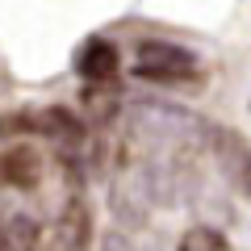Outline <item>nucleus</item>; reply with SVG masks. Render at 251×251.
I'll return each mask as SVG.
<instances>
[{
    "instance_id": "nucleus-1",
    "label": "nucleus",
    "mask_w": 251,
    "mask_h": 251,
    "mask_svg": "<svg viewBox=\"0 0 251 251\" xmlns=\"http://www.w3.org/2000/svg\"><path fill=\"white\" fill-rule=\"evenodd\" d=\"M134 75L147 80V84H184V80H197V54L184 50V46H176V42L151 38V42L138 46Z\"/></svg>"
},
{
    "instance_id": "nucleus-9",
    "label": "nucleus",
    "mask_w": 251,
    "mask_h": 251,
    "mask_svg": "<svg viewBox=\"0 0 251 251\" xmlns=\"http://www.w3.org/2000/svg\"><path fill=\"white\" fill-rule=\"evenodd\" d=\"M25 130H38V113H25V109L0 113V138H17V134H25Z\"/></svg>"
},
{
    "instance_id": "nucleus-7",
    "label": "nucleus",
    "mask_w": 251,
    "mask_h": 251,
    "mask_svg": "<svg viewBox=\"0 0 251 251\" xmlns=\"http://www.w3.org/2000/svg\"><path fill=\"white\" fill-rule=\"evenodd\" d=\"M113 109H117V88H109V84H88L84 88V113H88L92 126H109Z\"/></svg>"
},
{
    "instance_id": "nucleus-5",
    "label": "nucleus",
    "mask_w": 251,
    "mask_h": 251,
    "mask_svg": "<svg viewBox=\"0 0 251 251\" xmlns=\"http://www.w3.org/2000/svg\"><path fill=\"white\" fill-rule=\"evenodd\" d=\"M42 180V155L34 147H9L0 155V188H38Z\"/></svg>"
},
{
    "instance_id": "nucleus-6",
    "label": "nucleus",
    "mask_w": 251,
    "mask_h": 251,
    "mask_svg": "<svg viewBox=\"0 0 251 251\" xmlns=\"http://www.w3.org/2000/svg\"><path fill=\"white\" fill-rule=\"evenodd\" d=\"M38 130H42L46 138H54V143H80V138H84L80 117H75L72 109H63V105L42 109V113H38Z\"/></svg>"
},
{
    "instance_id": "nucleus-3",
    "label": "nucleus",
    "mask_w": 251,
    "mask_h": 251,
    "mask_svg": "<svg viewBox=\"0 0 251 251\" xmlns=\"http://www.w3.org/2000/svg\"><path fill=\"white\" fill-rule=\"evenodd\" d=\"M209 151H214L218 172L226 176L230 193L251 197V143H247V138H243L239 130H230V126L214 122V126H209Z\"/></svg>"
},
{
    "instance_id": "nucleus-10",
    "label": "nucleus",
    "mask_w": 251,
    "mask_h": 251,
    "mask_svg": "<svg viewBox=\"0 0 251 251\" xmlns=\"http://www.w3.org/2000/svg\"><path fill=\"white\" fill-rule=\"evenodd\" d=\"M100 251H138V247L130 243V234H122V230H109L105 239H100Z\"/></svg>"
},
{
    "instance_id": "nucleus-2",
    "label": "nucleus",
    "mask_w": 251,
    "mask_h": 251,
    "mask_svg": "<svg viewBox=\"0 0 251 251\" xmlns=\"http://www.w3.org/2000/svg\"><path fill=\"white\" fill-rule=\"evenodd\" d=\"M88 239H92V209L84 205V197H72L50 226H38L29 251H84Z\"/></svg>"
},
{
    "instance_id": "nucleus-4",
    "label": "nucleus",
    "mask_w": 251,
    "mask_h": 251,
    "mask_svg": "<svg viewBox=\"0 0 251 251\" xmlns=\"http://www.w3.org/2000/svg\"><path fill=\"white\" fill-rule=\"evenodd\" d=\"M75 75L84 84H113L117 75V46L109 38H88L75 50Z\"/></svg>"
},
{
    "instance_id": "nucleus-8",
    "label": "nucleus",
    "mask_w": 251,
    "mask_h": 251,
    "mask_svg": "<svg viewBox=\"0 0 251 251\" xmlns=\"http://www.w3.org/2000/svg\"><path fill=\"white\" fill-rule=\"evenodd\" d=\"M176 251H230V243H226V234L214 230V226H188V230L180 234Z\"/></svg>"
}]
</instances>
